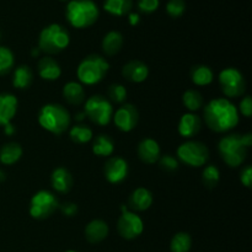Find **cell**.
<instances>
[{
  "label": "cell",
  "mask_w": 252,
  "mask_h": 252,
  "mask_svg": "<svg viewBox=\"0 0 252 252\" xmlns=\"http://www.w3.org/2000/svg\"><path fill=\"white\" fill-rule=\"evenodd\" d=\"M238 107L226 97L211 100L203 108L207 127L216 133H225L239 125Z\"/></svg>",
  "instance_id": "obj_1"
},
{
  "label": "cell",
  "mask_w": 252,
  "mask_h": 252,
  "mask_svg": "<svg viewBox=\"0 0 252 252\" xmlns=\"http://www.w3.org/2000/svg\"><path fill=\"white\" fill-rule=\"evenodd\" d=\"M70 122L69 111L59 103H47L38 112L39 126L52 134H63L70 127Z\"/></svg>",
  "instance_id": "obj_2"
},
{
  "label": "cell",
  "mask_w": 252,
  "mask_h": 252,
  "mask_svg": "<svg viewBox=\"0 0 252 252\" xmlns=\"http://www.w3.org/2000/svg\"><path fill=\"white\" fill-rule=\"evenodd\" d=\"M100 10L93 0H70L66 5L65 17L75 29H88L97 21Z\"/></svg>",
  "instance_id": "obj_3"
},
{
  "label": "cell",
  "mask_w": 252,
  "mask_h": 252,
  "mask_svg": "<svg viewBox=\"0 0 252 252\" xmlns=\"http://www.w3.org/2000/svg\"><path fill=\"white\" fill-rule=\"evenodd\" d=\"M108 70H110V63L107 59L98 54H90L80 62L76 69V75L80 84L95 85L103 80Z\"/></svg>",
  "instance_id": "obj_4"
},
{
  "label": "cell",
  "mask_w": 252,
  "mask_h": 252,
  "mask_svg": "<svg viewBox=\"0 0 252 252\" xmlns=\"http://www.w3.org/2000/svg\"><path fill=\"white\" fill-rule=\"evenodd\" d=\"M70 43L68 30L59 24H51L44 27L38 37L39 51L47 54H57Z\"/></svg>",
  "instance_id": "obj_5"
},
{
  "label": "cell",
  "mask_w": 252,
  "mask_h": 252,
  "mask_svg": "<svg viewBox=\"0 0 252 252\" xmlns=\"http://www.w3.org/2000/svg\"><path fill=\"white\" fill-rule=\"evenodd\" d=\"M249 148L244 143L243 135L238 133L228 134L221 138L218 143V152L220 158L228 166L238 167L243 165V162L248 157Z\"/></svg>",
  "instance_id": "obj_6"
},
{
  "label": "cell",
  "mask_w": 252,
  "mask_h": 252,
  "mask_svg": "<svg viewBox=\"0 0 252 252\" xmlns=\"http://www.w3.org/2000/svg\"><path fill=\"white\" fill-rule=\"evenodd\" d=\"M177 160L189 167H201L209 160V150L198 140H187L177 148Z\"/></svg>",
  "instance_id": "obj_7"
},
{
  "label": "cell",
  "mask_w": 252,
  "mask_h": 252,
  "mask_svg": "<svg viewBox=\"0 0 252 252\" xmlns=\"http://www.w3.org/2000/svg\"><path fill=\"white\" fill-rule=\"evenodd\" d=\"M85 116L97 126H107L113 117L112 103L101 95H94L85 101Z\"/></svg>",
  "instance_id": "obj_8"
},
{
  "label": "cell",
  "mask_w": 252,
  "mask_h": 252,
  "mask_svg": "<svg viewBox=\"0 0 252 252\" xmlns=\"http://www.w3.org/2000/svg\"><path fill=\"white\" fill-rule=\"evenodd\" d=\"M59 208V202L52 192L41 189L32 196L30 201V216L37 220L49 218Z\"/></svg>",
  "instance_id": "obj_9"
},
{
  "label": "cell",
  "mask_w": 252,
  "mask_h": 252,
  "mask_svg": "<svg viewBox=\"0 0 252 252\" xmlns=\"http://www.w3.org/2000/svg\"><path fill=\"white\" fill-rule=\"evenodd\" d=\"M219 85L228 98L240 97L246 90V81L243 73L236 68H226L219 73Z\"/></svg>",
  "instance_id": "obj_10"
},
{
  "label": "cell",
  "mask_w": 252,
  "mask_h": 252,
  "mask_svg": "<svg viewBox=\"0 0 252 252\" xmlns=\"http://www.w3.org/2000/svg\"><path fill=\"white\" fill-rule=\"evenodd\" d=\"M121 211H122V214L117 221L118 234L121 235V238L126 239V240H134L144 231L143 219L134 212L129 211L127 207H125V204L121 207Z\"/></svg>",
  "instance_id": "obj_11"
},
{
  "label": "cell",
  "mask_w": 252,
  "mask_h": 252,
  "mask_svg": "<svg viewBox=\"0 0 252 252\" xmlns=\"http://www.w3.org/2000/svg\"><path fill=\"white\" fill-rule=\"evenodd\" d=\"M113 122H115L116 127L121 130V132H130L134 129L139 121V112H138L137 107L130 103H125L121 107L113 112L112 117Z\"/></svg>",
  "instance_id": "obj_12"
},
{
  "label": "cell",
  "mask_w": 252,
  "mask_h": 252,
  "mask_svg": "<svg viewBox=\"0 0 252 252\" xmlns=\"http://www.w3.org/2000/svg\"><path fill=\"white\" fill-rule=\"evenodd\" d=\"M103 174L110 184H121L128 176V162L121 157H111L105 162Z\"/></svg>",
  "instance_id": "obj_13"
},
{
  "label": "cell",
  "mask_w": 252,
  "mask_h": 252,
  "mask_svg": "<svg viewBox=\"0 0 252 252\" xmlns=\"http://www.w3.org/2000/svg\"><path fill=\"white\" fill-rule=\"evenodd\" d=\"M177 129L181 137L189 139L198 134L202 129V118L193 112H187L181 116Z\"/></svg>",
  "instance_id": "obj_14"
},
{
  "label": "cell",
  "mask_w": 252,
  "mask_h": 252,
  "mask_svg": "<svg viewBox=\"0 0 252 252\" xmlns=\"http://www.w3.org/2000/svg\"><path fill=\"white\" fill-rule=\"evenodd\" d=\"M19 101L16 96L9 93L0 94V127L11 123L17 113Z\"/></svg>",
  "instance_id": "obj_15"
},
{
  "label": "cell",
  "mask_w": 252,
  "mask_h": 252,
  "mask_svg": "<svg viewBox=\"0 0 252 252\" xmlns=\"http://www.w3.org/2000/svg\"><path fill=\"white\" fill-rule=\"evenodd\" d=\"M122 75L130 83H143L149 76V68L140 61H129L123 65Z\"/></svg>",
  "instance_id": "obj_16"
},
{
  "label": "cell",
  "mask_w": 252,
  "mask_h": 252,
  "mask_svg": "<svg viewBox=\"0 0 252 252\" xmlns=\"http://www.w3.org/2000/svg\"><path fill=\"white\" fill-rule=\"evenodd\" d=\"M138 157L145 164H154L158 162L159 158L161 157V150L160 145L157 140L152 138H145L138 145Z\"/></svg>",
  "instance_id": "obj_17"
},
{
  "label": "cell",
  "mask_w": 252,
  "mask_h": 252,
  "mask_svg": "<svg viewBox=\"0 0 252 252\" xmlns=\"http://www.w3.org/2000/svg\"><path fill=\"white\" fill-rule=\"evenodd\" d=\"M108 233H110V228H108L107 223L105 220H101V219L91 220L85 226V230H84L85 239L90 244L102 243L108 236Z\"/></svg>",
  "instance_id": "obj_18"
},
{
  "label": "cell",
  "mask_w": 252,
  "mask_h": 252,
  "mask_svg": "<svg viewBox=\"0 0 252 252\" xmlns=\"http://www.w3.org/2000/svg\"><path fill=\"white\" fill-rule=\"evenodd\" d=\"M51 184L58 193H68L74 184L73 176L65 167H57L51 175Z\"/></svg>",
  "instance_id": "obj_19"
},
{
  "label": "cell",
  "mask_w": 252,
  "mask_h": 252,
  "mask_svg": "<svg viewBox=\"0 0 252 252\" xmlns=\"http://www.w3.org/2000/svg\"><path fill=\"white\" fill-rule=\"evenodd\" d=\"M37 71L43 80L54 81L61 78L62 69L56 59L52 57H43L37 63Z\"/></svg>",
  "instance_id": "obj_20"
},
{
  "label": "cell",
  "mask_w": 252,
  "mask_h": 252,
  "mask_svg": "<svg viewBox=\"0 0 252 252\" xmlns=\"http://www.w3.org/2000/svg\"><path fill=\"white\" fill-rule=\"evenodd\" d=\"M153 193L148 189L138 187L130 193L129 196V207L133 211L144 212L149 209L153 204Z\"/></svg>",
  "instance_id": "obj_21"
},
{
  "label": "cell",
  "mask_w": 252,
  "mask_h": 252,
  "mask_svg": "<svg viewBox=\"0 0 252 252\" xmlns=\"http://www.w3.org/2000/svg\"><path fill=\"white\" fill-rule=\"evenodd\" d=\"M63 97L69 105L80 106L85 101V90L83 88V84L76 83V81H69L63 86Z\"/></svg>",
  "instance_id": "obj_22"
},
{
  "label": "cell",
  "mask_w": 252,
  "mask_h": 252,
  "mask_svg": "<svg viewBox=\"0 0 252 252\" xmlns=\"http://www.w3.org/2000/svg\"><path fill=\"white\" fill-rule=\"evenodd\" d=\"M123 42L125 41H123V36L121 32L110 31L108 33L105 34L102 43H101L103 53L108 57L116 56L122 49Z\"/></svg>",
  "instance_id": "obj_23"
},
{
  "label": "cell",
  "mask_w": 252,
  "mask_h": 252,
  "mask_svg": "<svg viewBox=\"0 0 252 252\" xmlns=\"http://www.w3.org/2000/svg\"><path fill=\"white\" fill-rule=\"evenodd\" d=\"M22 153H24V150L19 143H6L0 149V162L7 165V166L16 164L21 159Z\"/></svg>",
  "instance_id": "obj_24"
},
{
  "label": "cell",
  "mask_w": 252,
  "mask_h": 252,
  "mask_svg": "<svg viewBox=\"0 0 252 252\" xmlns=\"http://www.w3.org/2000/svg\"><path fill=\"white\" fill-rule=\"evenodd\" d=\"M33 81V71L29 65H20L14 70L12 75V85L19 90H25L31 86Z\"/></svg>",
  "instance_id": "obj_25"
},
{
  "label": "cell",
  "mask_w": 252,
  "mask_h": 252,
  "mask_svg": "<svg viewBox=\"0 0 252 252\" xmlns=\"http://www.w3.org/2000/svg\"><path fill=\"white\" fill-rule=\"evenodd\" d=\"M115 152V142L107 134H100L95 138L93 144V153L100 158H108Z\"/></svg>",
  "instance_id": "obj_26"
},
{
  "label": "cell",
  "mask_w": 252,
  "mask_h": 252,
  "mask_svg": "<svg viewBox=\"0 0 252 252\" xmlns=\"http://www.w3.org/2000/svg\"><path fill=\"white\" fill-rule=\"evenodd\" d=\"M191 80L198 86H207L213 83L214 73L209 66L203 64L194 65L191 70Z\"/></svg>",
  "instance_id": "obj_27"
},
{
  "label": "cell",
  "mask_w": 252,
  "mask_h": 252,
  "mask_svg": "<svg viewBox=\"0 0 252 252\" xmlns=\"http://www.w3.org/2000/svg\"><path fill=\"white\" fill-rule=\"evenodd\" d=\"M132 0H105L103 9L113 16H125L132 10Z\"/></svg>",
  "instance_id": "obj_28"
},
{
  "label": "cell",
  "mask_w": 252,
  "mask_h": 252,
  "mask_svg": "<svg viewBox=\"0 0 252 252\" xmlns=\"http://www.w3.org/2000/svg\"><path fill=\"white\" fill-rule=\"evenodd\" d=\"M182 102H184L185 107L189 110V112H196V111L201 110L204 107V98L199 91L189 89L186 90L182 95Z\"/></svg>",
  "instance_id": "obj_29"
},
{
  "label": "cell",
  "mask_w": 252,
  "mask_h": 252,
  "mask_svg": "<svg viewBox=\"0 0 252 252\" xmlns=\"http://www.w3.org/2000/svg\"><path fill=\"white\" fill-rule=\"evenodd\" d=\"M69 137H70L71 142L76 143V144H85L89 143L94 137L93 129L85 125H76L73 126L69 130Z\"/></svg>",
  "instance_id": "obj_30"
},
{
  "label": "cell",
  "mask_w": 252,
  "mask_h": 252,
  "mask_svg": "<svg viewBox=\"0 0 252 252\" xmlns=\"http://www.w3.org/2000/svg\"><path fill=\"white\" fill-rule=\"evenodd\" d=\"M192 248V238L189 233L175 234L170 241V251L171 252H189Z\"/></svg>",
  "instance_id": "obj_31"
},
{
  "label": "cell",
  "mask_w": 252,
  "mask_h": 252,
  "mask_svg": "<svg viewBox=\"0 0 252 252\" xmlns=\"http://www.w3.org/2000/svg\"><path fill=\"white\" fill-rule=\"evenodd\" d=\"M220 180V171L216 165H208L202 172V181L207 189H214Z\"/></svg>",
  "instance_id": "obj_32"
},
{
  "label": "cell",
  "mask_w": 252,
  "mask_h": 252,
  "mask_svg": "<svg viewBox=\"0 0 252 252\" xmlns=\"http://www.w3.org/2000/svg\"><path fill=\"white\" fill-rule=\"evenodd\" d=\"M15 58L11 49L7 47L0 46V75H6L11 71L14 66Z\"/></svg>",
  "instance_id": "obj_33"
},
{
  "label": "cell",
  "mask_w": 252,
  "mask_h": 252,
  "mask_svg": "<svg viewBox=\"0 0 252 252\" xmlns=\"http://www.w3.org/2000/svg\"><path fill=\"white\" fill-rule=\"evenodd\" d=\"M107 96L111 103H123L127 98V89L122 84H112L108 88Z\"/></svg>",
  "instance_id": "obj_34"
},
{
  "label": "cell",
  "mask_w": 252,
  "mask_h": 252,
  "mask_svg": "<svg viewBox=\"0 0 252 252\" xmlns=\"http://www.w3.org/2000/svg\"><path fill=\"white\" fill-rule=\"evenodd\" d=\"M185 10H186V2H185V0H169L167 1L166 11L174 19L182 16Z\"/></svg>",
  "instance_id": "obj_35"
},
{
  "label": "cell",
  "mask_w": 252,
  "mask_h": 252,
  "mask_svg": "<svg viewBox=\"0 0 252 252\" xmlns=\"http://www.w3.org/2000/svg\"><path fill=\"white\" fill-rule=\"evenodd\" d=\"M158 161H159L160 167H161L162 170H165V171H169V172L176 171L180 166V161L177 160V158L172 157V155H170V154L161 155Z\"/></svg>",
  "instance_id": "obj_36"
},
{
  "label": "cell",
  "mask_w": 252,
  "mask_h": 252,
  "mask_svg": "<svg viewBox=\"0 0 252 252\" xmlns=\"http://www.w3.org/2000/svg\"><path fill=\"white\" fill-rule=\"evenodd\" d=\"M159 5V0H139L138 1V9L144 12V14H152V12L157 11Z\"/></svg>",
  "instance_id": "obj_37"
},
{
  "label": "cell",
  "mask_w": 252,
  "mask_h": 252,
  "mask_svg": "<svg viewBox=\"0 0 252 252\" xmlns=\"http://www.w3.org/2000/svg\"><path fill=\"white\" fill-rule=\"evenodd\" d=\"M239 113L244 116L246 118H250L252 116V97L251 96H245L243 100L240 101V105L238 108Z\"/></svg>",
  "instance_id": "obj_38"
},
{
  "label": "cell",
  "mask_w": 252,
  "mask_h": 252,
  "mask_svg": "<svg viewBox=\"0 0 252 252\" xmlns=\"http://www.w3.org/2000/svg\"><path fill=\"white\" fill-rule=\"evenodd\" d=\"M59 209H61L62 214L68 218H71L78 213V206L73 202H64L63 204H59Z\"/></svg>",
  "instance_id": "obj_39"
},
{
  "label": "cell",
  "mask_w": 252,
  "mask_h": 252,
  "mask_svg": "<svg viewBox=\"0 0 252 252\" xmlns=\"http://www.w3.org/2000/svg\"><path fill=\"white\" fill-rule=\"evenodd\" d=\"M240 182L246 187V189H251L252 185V166L251 165H246L240 172Z\"/></svg>",
  "instance_id": "obj_40"
},
{
  "label": "cell",
  "mask_w": 252,
  "mask_h": 252,
  "mask_svg": "<svg viewBox=\"0 0 252 252\" xmlns=\"http://www.w3.org/2000/svg\"><path fill=\"white\" fill-rule=\"evenodd\" d=\"M128 21L132 26H137L140 21V16L137 12H129V16H128Z\"/></svg>",
  "instance_id": "obj_41"
},
{
  "label": "cell",
  "mask_w": 252,
  "mask_h": 252,
  "mask_svg": "<svg viewBox=\"0 0 252 252\" xmlns=\"http://www.w3.org/2000/svg\"><path fill=\"white\" fill-rule=\"evenodd\" d=\"M4 133L6 135H9V137H11V135H14L15 133H16V128H15V126L12 125V123H7L6 126H4Z\"/></svg>",
  "instance_id": "obj_42"
},
{
  "label": "cell",
  "mask_w": 252,
  "mask_h": 252,
  "mask_svg": "<svg viewBox=\"0 0 252 252\" xmlns=\"http://www.w3.org/2000/svg\"><path fill=\"white\" fill-rule=\"evenodd\" d=\"M85 117H86V116H85V112H84V111H83V112H78L75 115V120L78 121V122H81V121H84V120H85Z\"/></svg>",
  "instance_id": "obj_43"
},
{
  "label": "cell",
  "mask_w": 252,
  "mask_h": 252,
  "mask_svg": "<svg viewBox=\"0 0 252 252\" xmlns=\"http://www.w3.org/2000/svg\"><path fill=\"white\" fill-rule=\"evenodd\" d=\"M39 53H41V51H39L38 47H34V48H32V51H31L32 57H38Z\"/></svg>",
  "instance_id": "obj_44"
},
{
  "label": "cell",
  "mask_w": 252,
  "mask_h": 252,
  "mask_svg": "<svg viewBox=\"0 0 252 252\" xmlns=\"http://www.w3.org/2000/svg\"><path fill=\"white\" fill-rule=\"evenodd\" d=\"M5 179H6V175H5V172L2 170H0V182L5 181Z\"/></svg>",
  "instance_id": "obj_45"
},
{
  "label": "cell",
  "mask_w": 252,
  "mask_h": 252,
  "mask_svg": "<svg viewBox=\"0 0 252 252\" xmlns=\"http://www.w3.org/2000/svg\"><path fill=\"white\" fill-rule=\"evenodd\" d=\"M64 252H78V251H75V250H68V251H64Z\"/></svg>",
  "instance_id": "obj_46"
},
{
  "label": "cell",
  "mask_w": 252,
  "mask_h": 252,
  "mask_svg": "<svg viewBox=\"0 0 252 252\" xmlns=\"http://www.w3.org/2000/svg\"><path fill=\"white\" fill-rule=\"evenodd\" d=\"M61 1H68V0H61Z\"/></svg>",
  "instance_id": "obj_47"
},
{
  "label": "cell",
  "mask_w": 252,
  "mask_h": 252,
  "mask_svg": "<svg viewBox=\"0 0 252 252\" xmlns=\"http://www.w3.org/2000/svg\"><path fill=\"white\" fill-rule=\"evenodd\" d=\"M0 38H1V33H0Z\"/></svg>",
  "instance_id": "obj_48"
}]
</instances>
